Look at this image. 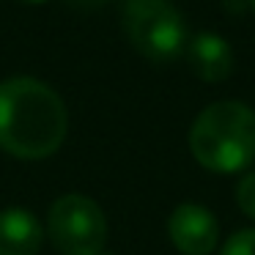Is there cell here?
Listing matches in <instances>:
<instances>
[{"mask_svg":"<svg viewBox=\"0 0 255 255\" xmlns=\"http://www.w3.org/2000/svg\"><path fill=\"white\" fill-rule=\"evenodd\" d=\"M167 236L184 255H209L217 247L220 225L217 217L200 203H181L167 220Z\"/></svg>","mask_w":255,"mask_h":255,"instance_id":"obj_5","label":"cell"},{"mask_svg":"<svg viewBox=\"0 0 255 255\" xmlns=\"http://www.w3.org/2000/svg\"><path fill=\"white\" fill-rule=\"evenodd\" d=\"M96 255H110V253H96Z\"/></svg>","mask_w":255,"mask_h":255,"instance_id":"obj_12","label":"cell"},{"mask_svg":"<svg viewBox=\"0 0 255 255\" xmlns=\"http://www.w3.org/2000/svg\"><path fill=\"white\" fill-rule=\"evenodd\" d=\"M47 233L63 255H96L107 242L105 211L85 195H63L47 214Z\"/></svg>","mask_w":255,"mask_h":255,"instance_id":"obj_4","label":"cell"},{"mask_svg":"<svg viewBox=\"0 0 255 255\" xmlns=\"http://www.w3.org/2000/svg\"><path fill=\"white\" fill-rule=\"evenodd\" d=\"M236 203L250 220H255V170L247 173V176L239 181L236 187Z\"/></svg>","mask_w":255,"mask_h":255,"instance_id":"obj_9","label":"cell"},{"mask_svg":"<svg viewBox=\"0 0 255 255\" xmlns=\"http://www.w3.org/2000/svg\"><path fill=\"white\" fill-rule=\"evenodd\" d=\"M222 255H255V228L236 231L222 244Z\"/></svg>","mask_w":255,"mask_h":255,"instance_id":"obj_8","label":"cell"},{"mask_svg":"<svg viewBox=\"0 0 255 255\" xmlns=\"http://www.w3.org/2000/svg\"><path fill=\"white\" fill-rule=\"evenodd\" d=\"M44 244V228L28 209L0 211V255H36Z\"/></svg>","mask_w":255,"mask_h":255,"instance_id":"obj_7","label":"cell"},{"mask_svg":"<svg viewBox=\"0 0 255 255\" xmlns=\"http://www.w3.org/2000/svg\"><path fill=\"white\" fill-rule=\"evenodd\" d=\"M69 6H74V8H80V11H91V8H99V6H105L107 0H66Z\"/></svg>","mask_w":255,"mask_h":255,"instance_id":"obj_10","label":"cell"},{"mask_svg":"<svg viewBox=\"0 0 255 255\" xmlns=\"http://www.w3.org/2000/svg\"><path fill=\"white\" fill-rule=\"evenodd\" d=\"M189 151L211 173H242L255 159V110L233 99L209 105L189 129Z\"/></svg>","mask_w":255,"mask_h":255,"instance_id":"obj_2","label":"cell"},{"mask_svg":"<svg viewBox=\"0 0 255 255\" xmlns=\"http://www.w3.org/2000/svg\"><path fill=\"white\" fill-rule=\"evenodd\" d=\"M253 8H255V0H253Z\"/></svg>","mask_w":255,"mask_h":255,"instance_id":"obj_13","label":"cell"},{"mask_svg":"<svg viewBox=\"0 0 255 255\" xmlns=\"http://www.w3.org/2000/svg\"><path fill=\"white\" fill-rule=\"evenodd\" d=\"M25 3H44V0H25Z\"/></svg>","mask_w":255,"mask_h":255,"instance_id":"obj_11","label":"cell"},{"mask_svg":"<svg viewBox=\"0 0 255 255\" xmlns=\"http://www.w3.org/2000/svg\"><path fill=\"white\" fill-rule=\"evenodd\" d=\"M69 113L63 99L36 77L0 83V148L17 159H47L63 145Z\"/></svg>","mask_w":255,"mask_h":255,"instance_id":"obj_1","label":"cell"},{"mask_svg":"<svg viewBox=\"0 0 255 255\" xmlns=\"http://www.w3.org/2000/svg\"><path fill=\"white\" fill-rule=\"evenodd\" d=\"M121 22L132 47L148 61L167 63L187 50V22L173 0H127Z\"/></svg>","mask_w":255,"mask_h":255,"instance_id":"obj_3","label":"cell"},{"mask_svg":"<svg viewBox=\"0 0 255 255\" xmlns=\"http://www.w3.org/2000/svg\"><path fill=\"white\" fill-rule=\"evenodd\" d=\"M187 63L203 83H220L233 72V50L220 33H195L187 41Z\"/></svg>","mask_w":255,"mask_h":255,"instance_id":"obj_6","label":"cell"}]
</instances>
